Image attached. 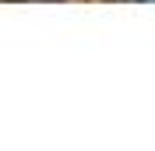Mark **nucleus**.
<instances>
[{"label": "nucleus", "mask_w": 155, "mask_h": 151, "mask_svg": "<svg viewBox=\"0 0 155 151\" xmlns=\"http://www.w3.org/2000/svg\"><path fill=\"white\" fill-rule=\"evenodd\" d=\"M145 4H155V0H145Z\"/></svg>", "instance_id": "nucleus-1"}]
</instances>
